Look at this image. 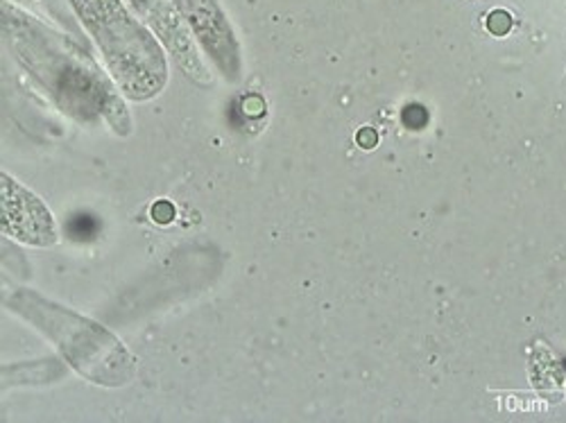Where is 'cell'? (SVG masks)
I'll return each instance as SVG.
<instances>
[{
  "instance_id": "cell-1",
  "label": "cell",
  "mask_w": 566,
  "mask_h": 423,
  "mask_svg": "<svg viewBox=\"0 0 566 423\" xmlns=\"http://www.w3.org/2000/svg\"><path fill=\"white\" fill-rule=\"evenodd\" d=\"M8 304L12 310L36 324L39 331L53 338L66 360L88 381L123 385L134 376V358L98 324L39 299L28 290L17 293Z\"/></svg>"
},
{
  "instance_id": "cell-2",
  "label": "cell",
  "mask_w": 566,
  "mask_h": 423,
  "mask_svg": "<svg viewBox=\"0 0 566 423\" xmlns=\"http://www.w3.org/2000/svg\"><path fill=\"white\" fill-rule=\"evenodd\" d=\"M3 229L30 245H53L57 241L51 213L8 175H3Z\"/></svg>"
},
{
  "instance_id": "cell-3",
  "label": "cell",
  "mask_w": 566,
  "mask_h": 423,
  "mask_svg": "<svg viewBox=\"0 0 566 423\" xmlns=\"http://www.w3.org/2000/svg\"><path fill=\"white\" fill-rule=\"evenodd\" d=\"M376 144H379V136H376L374 129L365 127V129L358 131V146H360L363 150H371Z\"/></svg>"
}]
</instances>
